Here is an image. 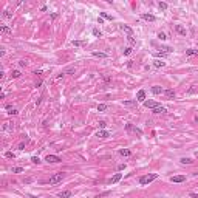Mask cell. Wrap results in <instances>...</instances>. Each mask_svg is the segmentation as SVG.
Listing matches in <instances>:
<instances>
[{
	"label": "cell",
	"instance_id": "3957f363",
	"mask_svg": "<svg viewBox=\"0 0 198 198\" xmlns=\"http://www.w3.org/2000/svg\"><path fill=\"white\" fill-rule=\"evenodd\" d=\"M45 161L47 163H51V164H56V163H60V158L56 156V155H47V158H45Z\"/></svg>",
	"mask_w": 198,
	"mask_h": 198
},
{
	"label": "cell",
	"instance_id": "4dcf8cb0",
	"mask_svg": "<svg viewBox=\"0 0 198 198\" xmlns=\"http://www.w3.org/2000/svg\"><path fill=\"white\" fill-rule=\"evenodd\" d=\"M20 172H23L22 167H12V173H20Z\"/></svg>",
	"mask_w": 198,
	"mask_h": 198
},
{
	"label": "cell",
	"instance_id": "d6986e66",
	"mask_svg": "<svg viewBox=\"0 0 198 198\" xmlns=\"http://www.w3.org/2000/svg\"><path fill=\"white\" fill-rule=\"evenodd\" d=\"M153 65L156 68H161V67H164L166 65V62H163V60H159V59H156V60H153Z\"/></svg>",
	"mask_w": 198,
	"mask_h": 198
},
{
	"label": "cell",
	"instance_id": "1f68e13d",
	"mask_svg": "<svg viewBox=\"0 0 198 198\" xmlns=\"http://www.w3.org/2000/svg\"><path fill=\"white\" fill-rule=\"evenodd\" d=\"M20 74H22V73H20L19 70H14V71H12V78H20Z\"/></svg>",
	"mask_w": 198,
	"mask_h": 198
},
{
	"label": "cell",
	"instance_id": "cb8c5ba5",
	"mask_svg": "<svg viewBox=\"0 0 198 198\" xmlns=\"http://www.w3.org/2000/svg\"><path fill=\"white\" fill-rule=\"evenodd\" d=\"M179 161H181L183 164H192V163H194V161H192L190 158H181V159H179Z\"/></svg>",
	"mask_w": 198,
	"mask_h": 198
},
{
	"label": "cell",
	"instance_id": "ee69618b",
	"mask_svg": "<svg viewBox=\"0 0 198 198\" xmlns=\"http://www.w3.org/2000/svg\"><path fill=\"white\" fill-rule=\"evenodd\" d=\"M30 198H40V197H36V195H30Z\"/></svg>",
	"mask_w": 198,
	"mask_h": 198
},
{
	"label": "cell",
	"instance_id": "ab89813d",
	"mask_svg": "<svg viewBox=\"0 0 198 198\" xmlns=\"http://www.w3.org/2000/svg\"><path fill=\"white\" fill-rule=\"evenodd\" d=\"M23 149H25V142H20V144H19V150H23Z\"/></svg>",
	"mask_w": 198,
	"mask_h": 198
},
{
	"label": "cell",
	"instance_id": "6da1fadb",
	"mask_svg": "<svg viewBox=\"0 0 198 198\" xmlns=\"http://www.w3.org/2000/svg\"><path fill=\"white\" fill-rule=\"evenodd\" d=\"M156 178H158V173H149V175H144V176L139 178V184L146 186V184H150L152 181H155Z\"/></svg>",
	"mask_w": 198,
	"mask_h": 198
},
{
	"label": "cell",
	"instance_id": "ba28073f",
	"mask_svg": "<svg viewBox=\"0 0 198 198\" xmlns=\"http://www.w3.org/2000/svg\"><path fill=\"white\" fill-rule=\"evenodd\" d=\"M96 136H97V138H101V139H105V138H109V132H107V130H99L96 133Z\"/></svg>",
	"mask_w": 198,
	"mask_h": 198
},
{
	"label": "cell",
	"instance_id": "5b68a950",
	"mask_svg": "<svg viewBox=\"0 0 198 198\" xmlns=\"http://www.w3.org/2000/svg\"><path fill=\"white\" fill-rule=\"evenodd\" d=\"M170 181L172 183H183V181H186V175H175L170 178Z\"/></svg>",
	"mask_w": 198,
	"mask_h": 198
},
{
	"label": "cell",
	"instance_id": "44dd1931",
	"mask_svg": "<svg viewBox=\"0 0 198 198\" xmlns=\"http://www.w3.org/2000/svg\"><path fill=\"white\" fill-rule=\"evenodd\" d=\"M164 93H166V96L170 97V99H173V97H175V91H173V90H166Z\"/></svg>",
	"mask_w": 198,
	"mask_h": 198
},
{
	"label": "cell",
	"instance_id": "603a6c76",
	"mask_svg": "<svg viewBox=\"0 0 198 198\" xmlns=\"http://www.w3.org/2000/svg\"><path fill=\"white\" fill-rule=\"evenodd\" d=\"M91 54H93L94 57H107V54H105V53H99V51H93Z\"/></svg>",
	"mask_w": 198,
	"mask_h": 198
},
{
	"label": "cell",
	"instance_id": "d4e9b609",
	"mask_svg": "<svg viewBox=\"0 0 198 198\" xmlns=\"http://www.w3.org/2000/svg\"><path fill=\"white\" fill-rule=\"evenodd\" d=\"M158 6H159V9H163V11H166V9H167V3H166V2H159V3H158Z\"/></svg>",
	"mask_w": 198,
	"mask_h": 198
},
{
	"label": "cell",
	"instance_id": "484cf974",
	"mask_svg": "<svg viewBox=\"0 0 198 198\" xmlns=\"http://www.w3.org/2000/svg\"><path fill=\"white\" fill-rule=\"evenodd\" d=\"M161 50H163V53H166V54H169V53H172V51H173L170 47H161Z\"/></svg>",
	"mask_w": 198,
	"mask_h": 198
},
{
	"label": "cell",
	"instance_id": "bcb514c9",
	"mask_svg": "<svg viewBox=\"0 0 198 198\" xmlns=\"http://www.w3.org/2000/svg\"><path fill=\"white\" fill-rule=\"evenodd\" d=\"M195 121H197V122H198V116H195Z\"/></svg>",
	"mask_w": 198,
	"mask_h": 198
},
{
	"label": "cell",
	"instance_id": "52a82bcc",
	"mask_svg": "<svg viewBox=\"0 0 198 198\" xmlns=\"http://www.w3.org/2000/svg\"><path fill=\"white\" fill-rule=\"evenodd\" d=\"M159 104H156L155 101H144V107H147V109H156Z\"/></svg>",
	"mask_w": 198,
	"mask_h": 198
},
{
	"label": "cell",
	"instance_id": "e0dca14e",
	"mask_svg": "<svg viewBox=\"0 0 198 198\" xmlns=\"http://www.w3.org/2000/svg\"><path fill=\"white\" fill-rule=\"evenodd\" d=\"M197 54H198V50H194V48L186 50V56H197Z\"/></svg>",
	"mask_w": 198,
	"mask_h": 198
},
{
	"label": "cell",
	"instance_id": "9c48e42d",
	"mask_svg": "<svg viewBox=\"0 0 198 198\" xmlns=\"http://www.w3.org/2000/svg\"><path fill=\"white\" fill-rule=\"evenodd\" d=\"M121 178H122V173H115V175L112 176V179H110V183H112V184H116Z\"/></svg>",
	"mask_w": 198,
	"mask_h": 198
},
{
	"label": "cell",
	"instance_id": "ffe728a7",
	"mask_svg": "<svg viewBox=\"0 0 198 198\" xmlns=\"http://www.w3.org/2000/svg\"><path fill=\"white\" fill-rule=\"evenodd\" d=\"M6 112H8V115H17V113H19L16 109H12L11 105H8V107H6Z\"/></svg>",
	"mask_w": 198,
	"mask_h": 198
},
{
	"label": "cell",
	"instance_id": "83f0119b",
	"mask_svg": "<svg viewBox=\"0 0 198 198\" xmlns=\"http://www.w3.org/2000/svg\"><path fill=\"white\" fill-rule=\"evenodd\" d=\"M93 36H96V37H101V36H102V33H101L99 30H97V28H94V30H93Z\"/></svg>",
	"mask_w": 198,
	"mask_h": 198
},
{
	"label": "cell",
	"instance_id": "b9f144b4",
	"mask_svg": "<svg viewBox=\"0 0 198 198\" xmlns=\"http://www.w3.org/2000/svg\"><path fill=\"white\" fill-rule=\"evenodd\" d=\"M189 195H190L192 198H198V194H194V192H190V194H189Z\"/></svg>",
	"mask_w": 198,
	"mask_h": 198
},
{
	"label": "cell",
	"instance_id": "f1b7e54d",
	"mask_svg": "<svg viewBox=\"0 0 198 198\" xmlns=\"http://www.w3.org/2000/svg\"><path fill=\"white\" fill-rule=\"evenodd\" d=\"M128 54H132V47H127L124 50V56H128Z\"/></svg>",
	"mask_w": 198,
	"mask_h": 198
},
{
	"label": "cell",
	"instance_id": "74e56055",
	"mask_svg": "<svg viewBox=\"0 0 198 198\" xmlns=\"http://www.w3.org/2000/svg\"><path fill=\"white\" fill-rule=\"evenodd\" d=\"M5 156H6V158H14V153H11V152H6V153H5Z\"/></svg>",
	"mask_w": 198,
	"mask_h": 198
},
{
	"label": "cell",
	"instance_id": "f35d334b",
	"mask_svg": "<svg viewBox=\"0 0 198 198\" xmlns=\"http://www.w3.org/2000/svg\"><path fill=\"white\" fill-rule=\"evenodd\" d=\"M71 43H73V45H74V47H79V45H81V43H82V42H78V40H73V42H71Z\"/></svg>",
	"mask_w": 198,
	"mask_h": 198
},
{
	"label": "cell",
	"instance_id": "7402d4cb",
	"mask_svg": "<svg viewBox=\"0 0 198 198\" xmlns=\"http://www.w3.org/2000/svg\"><path fill=\"white\" fill-rule=\"evenodd\" d=\"M101 17H102V19H107V20H110V22L113 20V16L107 14V12H101Z\"/></svg>",
	"mask_w": 198,
	"mask_h": 198
},
{
	"label": "cell",
	"instance_id": "4fadbf2b",
	"mask_svg": "<svg viewBox=\"0 0 198 198\" xmlns=\"http://www.w3.org/2000/svg\"><path fill=\"white\" fill-rule=\"evenodd\" d=\"M175 31L179 34V36H186V30H184L181 25H176V26H175Z\"/></svg>",
	"mask_w": 198,
	"mask_h": 198
},
{
	"label": "cell",
	"instance_id": "ac0fdd59",
	"mask_svg": "<svg viewBox=\"0 0 198 198\" xmlns=\"http://www.w3.org/2000/svg\"><path fill=\"white\" fill-rule=\"evenodd\" d=\"M119 155H122V156H130L132 152H130L128 149H121V150H119Z\"/></svg>",
	"mask_w": 198,
	"mask_h": 198
},
{
	"label": "cell",
	"instance_id": "30bf717a",
	"mask_svg": "<svg viewBox=\"0 0 198 198\" xmlns=\"http://www.w3.org/2000/svg\"><path fill=\"white\" fill-rule=\"evenodd\" d=\"M57 197L59 198H71V192L70 190H62L57 194Z\"/></svg>",
	"mask_w": 198,
	"mask_h": 198
},
{
	"label": "cell",
	"instance_id": "e575fe53",
	"mask_svg": "<svg viewBox=\"0 0 198 198\" xmlns=\"http://www.w3.org/2000/svg\"><path fill=\"white\" fill-rule=\"evenodd\" d=\"M99 127L105 128V127H107V122H105V121H99Z\"/></svg>",
	"mask_w": 198,
	"mask_h": 198
},
{
	"label": "cell",
	"instance_id": "7c38bea8",
	"mask_svg": "<svg viewBox=\"0 0 198 198\" xmlns=\"http://www.w3.org/2000/svg\"><path fill=\"white\" fill-rule=\"evenodd\" d=\"M167 110H166V107H163V105H158L156 109H153V113L155 115H159V113H166Z\"/></svg>",
	"mask_w": 198,
	"mask_h": 198
},
{
	"label": "cell",
	"instance_id": "4316f807",
	"mask_svg": "<svg viewBox=\"0 0 198 198\" xmlns=\"http://www.w3.org/2000/svg\"><path fill=\"white\" fill-rule=\"evenodd\" d=\"M105 110H107V105H105V104H99V105H97V112H105Z\"/></svg>",
	"mask_w": 198,
	"mask_h": 198
},
{
	"label": "cell",
	"instance_id": "8d00e7d4",
	"mask_svg": "<svg viewBox=\"0 0 198 198\" xmlns=\"http://www.w3.org/2000/svg\"><path fill=\"white\" fill-rule=\"evenodd\" d=\"M19 65H20V67H26V65H28V62H26V60H20Z\"/></svg>",
	"mask_w": 198,
	"mask_h": 198
},
{
	"label": "cell",
	"instance_id": "d590c367",
	"mask_svg": "<svg viewBox=\"0 0 198 198\" xmlns=\"http://www.w3.org/2000/svg\"><path fill=\"white\" fill-rule=\"evenodd\" d=\"M9 128H12L11 125H9V122H5V125H3V130H9Z\"/></svg>",
	"mask_w": 198,
	"mask_h": 198
},
{
	"label": "cell",
	"instance_id": "7bdbcfd3",
	"mask_svg": "<svg viewBox=\"0 0 198 198\" xmlns=\"http://www.w3.org/2000/svg\"><path fill=\"white\" fill-rule=\"evenodd\" d=\"M118 169H119V170H124V169H125V164H119V167H118Z\"/></svg>",
	"mask_w": 198,
	"mask_h": 198
},
{
	"label": "cell",
	"instance_id": "f546056e",
	"mask_svg": "<svg viewBox=\"0 0 198 198\" xmlns=\"http://www.w3.org/2000/svg\"><path fill=\"white\" fill-rule=\"evenodd\" d=\"M158 39H159V40H166L167 37H166L164 33H161V31H159V33H158Z\"/></svg>",
	"mask_w": 198,
	"mask_h": 198
},
{
	"label": "cell",
	"instance_id": "f6af8a7d",
	"mask_svg": "<svg viewBox=\"0 0 198 198\" xmlns=\"http://www.w3.org/2000/svg\"><path fill=\"white\" fill-rule=\"evenodd\" d=\"M195 158H197V159H198V152H195Z\"/></svg>",
	"mask_w": 198,
	"mask_h": 198
},
{
	"label": "cell",
	"instance_id": "8992f818",
	"mask_svg": "<svg viewBox=\"0 0 198 198\" xmlns=\"http://www.w3.org/2000/svg\"><path fill=\"white\" fill-rule=\"evenodd\" d=\"M136 101H138V102H144V101H146V91H144V90H139V91H138V94H136Z\"/></svg>",
	"mask_w": 198,
	"mask_h": 198
},
{
	"label": "cell",
	"instance_id": "9a60e30c",
	"mask_svg": "<svg viewBox=\"0 0 198 198\" xmlns=\"http://www.w3.org/2000/svg\"><path fill=\"white\" fill-rule=\"evenodd\" d=\"M152 93L153 94H161L163 93V88H161L159 85H155V87H152Z\"/></svg>",
	"mask_w": 198,
	"mask_h": 198
},
{
	"label": "cell",
	"instance_id": "d6a6232c",
	"mask_svg": "<svg viewBox=\"0 0 198 198\" xmlns=\"http://www.w3.org/2000/svg\"><path fill=\"white\" fill-rule=\"evenodd\" d=\"M155 56H156V57H166L167 54H166V53H163V51H158V53H155Z\"/></svg>",
	"mask_w": 198,
	"mask_h": 198
},
{
	"label": "cell",
	"instance_id": "5bb4252c",
	"mask_svg": "<svg viewBox=\"0 0 198 198\" xmlns=\"http://www.w3.org/2000/svg\"><path fill=\"white\" fill-rule=\"evenodd\" d=\"M141 17L144 20H147V22H155V16H152V14H142Z\"/></svg>",
	"mask_w": 198,
	"mask_h": 198
},
{
	"label": "cell",
	"instance_id": "277c9868",
	"mask_svg": "<svg viewBox=\"0 0 198 198\" xmlns=\"http://www.w3.org/2000/svg\"><path fill=\"white\" fill-rule=\"evenodd\" d=\"M121 30L127 34V37H133V30H132L128 25H121Z\"/></svg>",
	"mask_w": 198,
	"mask_h": 198
},
{
	"label": "cell",
	"instance_id": "60d3db41",
	"mask_svg": "<svg viewBox=\"0 0 198 198\" xmlns=\"http://www.w3.org/2000/svg\"><path fill=\"white\" fill-rule=\"evenodd\" d=\"M127 40H128V42H130V43H132V45H135V39H133V37H127Z\"/></svg>",
	"mask_w": 198,
	"mask_h": 198
},
{
	"label": "cell",
	"instance_id": "8fae6325",
	"mask_svg": "<svg viewBox=\"0 0 198 198\" xmlns=\"http://www.w3.org/2000/svg\"><path fill=\"white\" fill-rule=\"evenodd\" d=\"M138 105V101L133 99V101H124V107H136Z\"/></svg>",
	"mask_w": 198,
	"mask_h": 198
},
{
	"label": "cell",
	"instance_id": "2e32d148",
	"mask_svg": "<svg viewBox=\"0 0 198 198\" xmlns=\"http://www.w3.org/2000/svg\"><path fill=\"white\" fill-rule=\"evenodd\" d=\"M0 33H2V34H8V33H11V28L6 26V25H2V26H0Z\"/></svg>",
	"mask_w": 198,
	"mask_h": 198
},
{
	"label": "cell",
	"instance_id": "836d02e7",
	"mask_svg": "<svg viewBox=\"0 0 198 198\" xmlns=\"http://www.w3.org/2000/svg\"><path fill=\"white\" fill-rule=\"evenodd\" d=\"M31 161H33L34 164H39V163H40V159H39L37 156H33V158H31Z\"/></svg>",
	"mask_w": 198,
	"mask_h": 198
},
{
	"label": "cell",
	"instance_id": "7a4b0ae2",
	"mask_svg": "<svg viewBox=\"0 0 198 198\" xmlns=\"http://www.w3.org/2000/svg\"><path fill=\"white\" fill-rule=\"evenodd\" d=\"M64 173L62 172H59V173H54V175L51 176V178H50V184H51V186H54V184H57V183H60V181H62V179H64Z\"/></svg>",
	"mask_w": 198,
	"mask_h": 198
}]
</instances>
